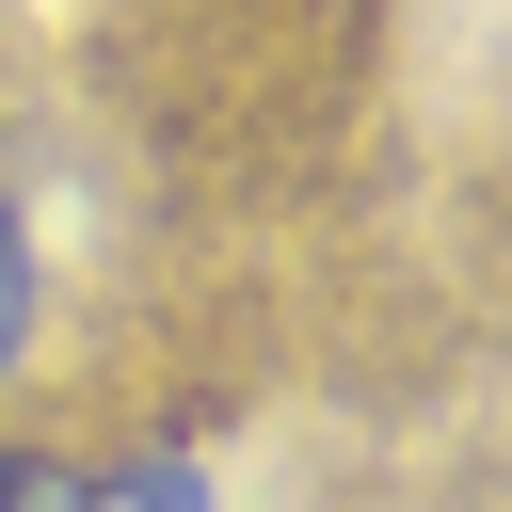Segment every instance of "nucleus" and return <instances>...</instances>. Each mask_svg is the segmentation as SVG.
Listing matches in <instances>:
<instances>
[{
    "mask_svg": "<svg viewBox=\"0 0 512 512\" xmlns=\"http://www.w3.org/2000/svg\"><path fill=\"white\" fill-rule=\"evenodd\" d=\"M64 512H208V480H192V464H128V480H96V496H64Z\"/></svg>",
    "mask_w": 512,
    "mask_h": 512,
    "instance_id": "2",
    "label": "nucleus"
},
{
    "mask_svg": "<svg viewBox=\"0 0 512 512\" xmlns=\"http://www.w3.org/2000/svg\"><path fill=\"white\" fill-rule=\"evenodd\" d=\"M464 512H480V496H464Z\"/></svg>",
    "mask_w": 512,
    "mask_h": 512,
    "instance_id": "4",
    "label": "nucleus"
},
{
    "mask_svg": "<svg viewBox=\"0 0 512 512\" xmlns=\"http://www.w3.org/2000/svg\"><path fill=\"white\" fill-rule=\"evenodd\" d=\"M64 496H80V480H64L48 448H0V512H64Z\"/></svg>",
    "mask_w": 512,
    "mask_h": 512,
    "instance_id": "3",
    "label": "nucleus"
},
{
    "mask_svg": "<svg viewBox=\"0 0 512 512\" xmlns=\"http://www.w3.org/2000/svg\"><path fill=\"white\" fill-rule=\"evenodd\" d=\"M16 352H32V192L0 160V384H16Z\"/></svg>",
    "mask_w": 512,
    "mask_h": 512,
    "instance_id": "1",
    "label": "nucleus"
}]
</instances>
